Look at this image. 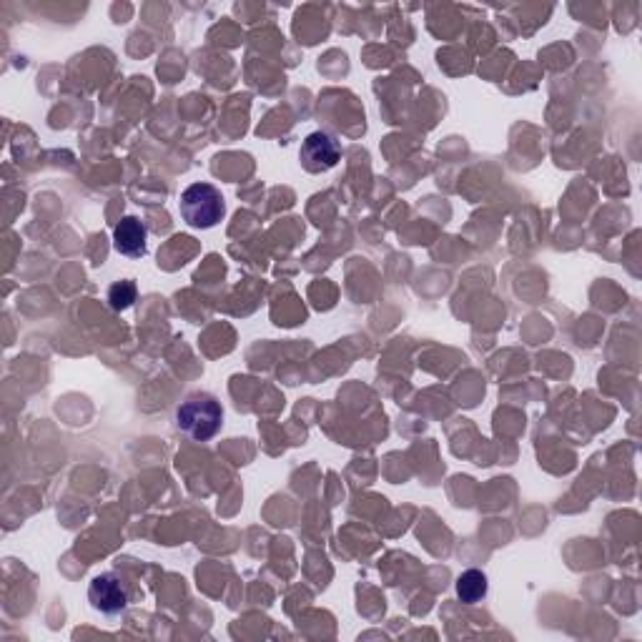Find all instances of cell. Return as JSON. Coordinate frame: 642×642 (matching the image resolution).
Listing matches in <instances>:
<instances>
[{
	"mask_svg": "<svg viewBox=\"0 0 642 642\" xmlns=\"http://www.w3.org/2000/svg\"><path fill=\"white\" fill-rule=\"evenodd\" d=\"M226 214L224 196L211 184H194L181 194V216L194 229H211Z\"/></svg>",
	"mask_w": 642,
	"mask_h": 642,
	"instance_id": "6da1fadb",
	"label": "cell"
},
{
	"mask_svg": "<svg viewBox=\"0 0 642 642\" xmlns=\"http://www.w3.org/2000/svg\"><path fill=\"white\" fill-rule=\"evenodd\" d=\"M176 422H179L181 432L189 434L191 439L206 442L221 429L224 412H221L219 402H214V399L194 397L181 404L179 412H176Z\"/></svg>",
	"mask_w": 642,
	"mask_h": 642,
	"instance_id": "7a4b0ae2",
	"label": "cell"
},
{
	"mask_svg": "<svg viewBox=\"0 0 642 642\" xmlns=\"http://www.w3.org/2000/svg\"><path fill=\"white\" fill-rule=\"evenodd\" d=\"M339 161V143L334 141L329 133L316 131L306 136L301 143V164L311 174H324V171L334 169Z\"/></svg>",
	"mask_w": 642,
	"mask_h": 642,
	"instance_id": "3957f363",
	"label": "cell"
},
{
	"mask_svg": "<svg viewBox=\"0 0 642 642\" xmlns=\"http://www.w3.org/2000/svg\"><path fill=\"white\" fill-rule=\"evenodd\" d=\"M88 600L103 615H118L126 610L128 595L116 575H98L88 587Z\"/></svg>",
	"mask_w": 642,
	"mask_h": 642,
	"instance_id": "277c9868",
	"label": "cell"
},
{
	"mask_svg": "<svg viewBox=\"0 0 642 642\" xmlns=\"http://www.w3.org/2000/svg\"><path fill=\"white\" fill-rule=\"evenodd\" d=\"M113 246L118 254L123 256H136L146 254V226L136 219V216H123L121 224L113 231Z\"/></svg>",
	"mask_w": 642,
	"mask_h": 642,
	"instance_id": "5b68a950",
	"label": "cell"
},
{
	"mask_svg": "<svg viewBox=\"0 0 642 642\" xmlns=\"http://www.w3.org/2000/svg\"><path fill=\"white\" fill-rule=\"evenodd\" d=\"M457 595H459V600L467 602V605H474V602L482 600V597L487 595L485 572H479V570L462 572L457 580Z\"/></svg>",
	"mask_w": 642,
	"mask_h": 642,
	"instance_id": "8992f818",
	"label": "cell"
},
{
	"mask_svg": "<svg viewBox=\"0 0 642 642\" xmlns=\"http://www.w3.org/2000/svg\"><path fill=\"white\" fill-rule=\"evenodd\" d=\"M108 301H111V306L116 311L128 309L136 301V284L133 281H118V284H113L111 291H108Z\"/></svg>",
	"mask_w": 642,
	"mask_h": 642,
	"instance_id": "52a82bcc",
	"label": "cell"
}]
</instances>
